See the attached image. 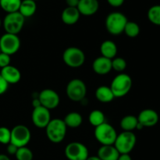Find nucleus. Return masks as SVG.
<instances>
[{
  "instance_id": "nucleus-40",
  "label": "nucleus",
  "mask_w": 160,
  "mask_h": 160,
  "mask_svg": "<svg viewBox=\"0 0 160 160\" xmlns=\"http://www.w3.org/2000/svg\"><path fill=\"white\" fill-rule=\"evenodd\" d=\"M86 160H102L98 155H94V156H88Z\"/></svg>"
},
{
  "instance_id": "nucleus-19",
  "label": "nucleus",
  "mask_w": 160,
  "mask_h": 160,
  "mask_svg": "<svg viewBox=\"0 0 160 160\" xmlns=\"http://www.w3.org/2000/svg\"><path fill=\"white\" fill-rule=\"evenodd\" d=\"M97 155L102 160H117L120 155V152L117 151L113 144L102 145L98 150Z\"/></svg>"
},
{
  "instance_id": "nucleus-39",
  "label": "nucleus",
  "mask_w": 160,
  "mask_h": 160,
  "mask_svg": "<svg viewBox=\"0 0 160 160\" xmlns=\"http://www.w3.org/2000/svg\"><path fill=\"white\" fill-rule=\"evenodd\" d=\"M0 160H11L8 155L5 154H0Z\"/></svg>"
},
{
  "instance_id": "nucleus-32",
  "label": "nucleus",
  "mask_w": 160,
  "mask_h": 160,
  "mask_svg": "<svg viewBox=\"0 0 160 160\" xmlns=\"http://www.w3.org/2000/svg\"><path fill=\"white\" fill-rule=\"evenodd\" d=\"M10 61L11 57L9 55L2 53V52L0 53V67L1 68L9 65L10 64Z\"/></svg>"
},
{
  "instance_id": "nucleus-37",
  "label": "nucleus",
  "mask_w": 160,
  "mask_h": 160,
  "mask_svg": "<svg viewBox=\"0 0 160 160\" xmlns=\"http://www.w3.org/2000/svg\"><path fill=\"white\" fill-rule=\"evenodd\" d=\"M117 160H132L130 154H120Z\"/></svg>"
},
{
  "instance_id": "nucleus-35",
  "label": "nucleus",
  "mask_w": 160,
  "mask_h": 160,
  "mask_svg": "<svg viewBox=\"0 0 160 160\" xmlns=\"http://www.w3.org/2000/svg\"><path fill=\"white\" fill-rule=\"evenodd\" d=\"M125 0H107V3L112 7H120L124 3Z\"/></svg>"
},
{
  "instance_id": "nucleus-26",
  "label": "nucleus",
  "mask_w": 160,
  "mask_h": 160,
  "mask_svg": "<svg viewBox=\"0 0 160 160\" xmlns=\"http://www.w3.org/2000/svg\"><path fill=\"white\" fill-rule=\"evenodd\" d=\"M88 121L91 125L96 127L106 122V117L104 113L100 110H93L89 114Z\"/></svg>"
},
{
  "instance_id": "nucleus-6",
  "label": "nucleus",
  "mask_w": 160,
  "mask_h": 160,
  "mask_svg": "<svg viewBox=\"0 0 160 160\" xmlns=\"http://www.w3.org/2000/svg\"><path fill=\"white\" fill-rule=\"evenodd\" d=\"M66 93L68 98L72 101H81L86 97L87 86L83 80L80 78H73L67 84Z\"/></svg>"
},
{
  "instance_id": "nucleus-27",
  "label": "nucleus",
  "mask_w": 160,
  "mask_h": 160,
  "mask_svg": "<svg viewBox=\"0 0 160 160\" xmlns=\"http://www.w3.org/2000/svg\"><path fill=\"white\" fill-rule=\"evenodd\" d=\"M148 19L153 24L160 26V5H155L149 8Z\"/></svg>"
},
{
  "instance_id": "nucleus-22",
  "label": "nucleus",
  "mask_w": 160,
  "mask_h": 160,
  "mask_svg": "<svg viewBox=\"0 0 160 160\" xmlns=\"http://www.w3.org/2000/svg\"><path fill=\"white\" fill-rule=\"evenodd\" d=\"M37 10V4L34 0H22L19 12L26 18L34 15Z\"/></svg>"
},
{
  "instance_id": "nucleus-1",
  "label": "nucleus",
  "mask_w": 160,
  "mask_h": 160,
  "mask_svg": "<svg viewBox=\"0 0 160 160\" xmlns=\"http://www.w3.org/2000/svg\"><path fill=\"white\" fill-rule=\"evenodd\" d=\"M45 129L48 139L55 144L62 142L67 135V126L63 119H51Z\"/></svg>"
},
{
  "instance_id": "nucleus-21",
  "label": "nucleus",
  "mask_w": 160,
  "mask_h": 160,
  "mask_svg": "<svg viewBox=\"0 0 160 160\" xmlns=\"http://www.w3.org/2000/svg\"><path fill=\"white\" fill-rule=\"evenodd\" d=\"M100 52L102 56L109 59H113L117 54V45L113 41L105 40L100 46Z\"/></svg>"
},
{
  "instance_id": "nucleus-3",
  "label": "nucleus",
  "mask_w": 160,
  "mask_h": 160,
  "mask_svg": "<svg viewBox=\"0 0 160 160\" xmlns=\"http://www.w3.org/2000/svg\"><path fill=\"white\" fill-rule=\"evenodd\" d=\"M132 87V78L128 74L121 73L117 75L112 79L110 88L115 97L126 96Z\"/></svg>"
},
{
  "instance_id": "nucleus-24",
  "label": "nucleus",
  "mask_w": 160,
  "mask_h": 160,
  "mask_svg": "<svg viewBox=\"0 0 160 160\" xmlns=\"http://www.w3.org/2000/svg\"><path fill=\"white\" fill-rule=\"evenodd\" d=\"M138 120L136 116L129 115L122 118L120 121V127L123 131H133L137 129Z\"/></svg>"
},
{
  "instance_id": "nucleus-34",
  "label": "nucleus",
  "mask_w": 160,
  "mask_h": 160,
  "mask_svg": "<svg viewBox=\"0 0 160 160\" xmlns=\"http://www.w3.org/2000/svg\"><path fill=\"white\" fill-rule=\"evenodd\" d=\"M17 149H18V147H17L15 144H12V143H9L7 144V152L9 155H15L17 152Z\"/></svg>"
},
{
  "instance_id": "nucleus-15",
  "label": "nucleus",
  "mask_w": 160,
  "mask_h": 160,
  "mask_svg": "<svg viewBox=\"0 0 160 160\" xmlns=\"http://www.w3.org/2000/svg\"><path fill=\"white\" fill-rule=\"evenodd\" d=\"M92 69L99 75H107L112 70V60L105 56H98L92 63Z\"/></svg>"
},
{
  "instance_id": "nucleus-9",
  "label": "nucleus",
  "mask_w": 160,
  "mask_h": 160,
  "mask_svg": "<svg viewBox=\"0 0 160 160\" xmlns=\"http://www.w3.org/2000/svg\"><path fill=\"white\" fill-rule=\"evenodd\" d=\"M64 153L69 160H86L89 156L88 147L84 144L78 141L70 142L67 144Z\"/></svg>"
},
{
  "instance_id": "nucleus-5",
  "label": "nucleus",
  "mask_w": 160,
  "mask_h": 160,
  "mask_svg": "<svg viewBox=\"0 0 160 160\" xmlns=\"http://www.w3.org/2000/svg\"><path fill=\"white\" fill-rule=\"evenodd\" d=\"M95 137L102 145L114 144L117 136V130L110 124L105 122L95 129Z\"/></svg>"
},
{
  "instance_id": "nucleus-42",
  "label": "nucleus",
  "mask_w": 160,
  "mask_h": 160,
  "mask_svg": "<svg viewBox=\"0 0 160 160\" xmlns=\"http://www.w3.org/2000/svg\"><path fill=\"white\" fill-rule=\"evenodd\" d=\"M0 53H1V50H0Z\"/></svg>"
},
{
  "instance_id": "nucleus-29",
  "label": "nucleus",
  "mask_w": 160,
  "mask_h": 160,
  "mask_svg": "<svg viewBox=\"0 0 160 160\" xmlns=\"http://www.w3.org/2000/svg\"><path fill=\"white\" fill-rule=\"evenodd\" d=\"M15 156L17 160H33L34 155L31 149L28 148L27 146H24L18 147Z\"/></svg>"
},
{
  "instance_id": "nucleus-7",
  "label": "nucleus",
  "mask_w": 160,
  "mask_h": 160,
  "mask_svg": "<svg viewBox=\"0 0 160 160\" xmlns=\"http://www.w3.org/2000/svg\"><path fill=\"white\" fill-rule=\"evenodd\" d=\"M25 17L19 11L7 13L3 20V28L6 33L18 35L23 29Z\"/></svg>"
},
{
  "instance_id": "nucleus-17",
  "label": "nucleus",
  "mask_w": 160,
  "mask_h": 160,
  "mask_svg": "<svg viewBox=\"0 0 160 160\" xmlns=\"http://www.w3.org/2000/svg\"><path fill=\"white\" fill-rule=\"evenodd\" d=\"M0 75L3 77L8 84H16L19 83L21 78V73L17 67L12 65H8L2 67L0 72Z\"/></svg>"
},
{
  "instance_id": "nucleus-23",
  "label": "nucleus",
  "mask_w": 160,
  "mask_h": 160,
  "mask_svg": "<svg viewBox=\"0 0 160 160\" xmlns=\"http://www.w3.org/2000/svg\"><path fill=\"white\" fill-rule=\"evenodd\" d=\"M63 121L67 127L78 128L82 124L83 118L80 113L77 111H71L65 116Z\"/></svg>"
},
{
  "instance_id": "nucleus-8",
  "label": "nucleus",
  "mask_w": 160,
  "mask_h": 160,
  "mask_svg": "<svg viewBox=\"0 0 160 160\" xmlns=\"http://www.w3.org/2000/svg\"><path fill=\"white\" fill-rule=\"evenodd\" d=\"M62 61L68 67L73 68L80 67L85 61V54L78 47H68L62 53Z\"/></svg>"
},
{
  "instance_id": "nucleus-13",
  "label": "nucleus",
  "mask_w": 160,
  "mask_h": 160,
  "mask_svg": "<svg viewBox=\"0 0 160 160\" xmlns=\"http://www.w3.org/2000/svg\"><path fill=\"white\" fill-rule=\"evenodd\" d=\"M51 119L50 110L43 106L34 108L31 115V120L36 127L40 129L45 128Z\"/></svg>"
},
{
  "instance_id": "nucleus-20",
  "label": "nucleus",
  "mask_w": 160,
  "mask_h": 160,
  "mask_svg": "<svg viewBox=\"0 0 160 160\" xmlns=\"http://www.w3.org/2000/svg\"><path fill=\"white\" fill-rule=\"evenodd\" d=\"M95 97L102 103H109L115 98L110 86H100L95 90Z\"/></svg>"
},
{
  "instance_id": "nucleus-10",
  "label": "nucleus",
  "mask_w": 160,
  "mask_h": 160,
  "mask_svg": "<svg viewBox=\"0 0 160 160\" xmlns=\"http://www.w3.org/2000/svg\"><path fill=\"white\" fill-rule=\"evenodd\" d=\"M31 138L29 129L24 125H17L11 130L10 143L17 147H24L28 144Z\"/></svg>"
},
{
  "instance_id": "nucleus-4",
  "label": "nucleus",
  "mask_w": 160,
  "mask_h": 160,
  "mask_svg": "<svg viewBox=\"0 0 160 160\" xmlns=\"http://www.w3.org/2000/svg\"><path fill=\"white\" fill-rule=\"evenodd\" d=\"M137 143V137L133 131H123L117 134L113 145L120 154H130Z\"/></svg>"
},
{
  "instance_id": "nucleus-11",
  "label": "nucleus",
  "mask_w": 160,
  "mask_h": 160,
  "mask_svg": "<svg viewBox=\"0 0 160 160\" xmlns=\"http://www.w3.org/2000/svg\"><path fill=\"white\" fill-rule=\"evenodd\" d=\"M20 47V38L17 35L5 33L0 38V50L2 53L11 55L15 54Z\"/></svg>"
},
{
  "instance_id": "nucleus-41",
  "label": "nucleus",
  "mask_w": 160,
  "mask_h": 160,
  "mask_svg": "<svg viewBox=\"0 0 160 160\" xmlns=\"http://www.w3.org/2000/svg\"><path fill=\"white\" fill-rule=\"evenodd\" d=\"M2 24V20H1V19H0V27H1Z\"/></svg>"
},
{
  "instance_id": "nucleus-33",
  "label": "nucleus",
  "mask_w": 160,
  "mask_h": 160,
  "mask_svg": "<svg viewBox=\"0 0 160 160\" xmlns=\"http://www.w3.org/2000/svg\"><path fill=\"white\" fill-rule=\"evenodd\" d=\"M9 84L3 78V77L0 75V95H2L7 91Z\"/></svg>"
},
{
  "instance_id": "nucleus-12",
  "label": "nucleus",
  "mask_w": 160,
  "mask_h": 160,
  "mask_svg": "<svg viewBox=\"0 0 160 160\" xmlns=\"http://www.w3.org/2000/svg\"><path fill=\"white\" fill-rule=\"evenodd\" d=\"M38 99L42 106L48 110L57 108L60 102L59 94L56 91L52 89H45L41 91L38 95Z\"/></svg>"
},
{
  "instance_id": "nucleus-28",
  "label": "nucleus",
  "mask_w": 160,
  "mask_h": 160,
  "mask_svg": "<svg viewBox=\"0 0 160 160\" xmlns=\"http://www.w3.org/2000/svg\"><path fill=\"white\" fill-rule=\"evenodd\" d=\"M123 32L125 33V35L128 37L135 38L140 33V27H139V25L136 22L129 21L128 20V23L125 25Z\"/></svg>"
},
{
  "instance_id": "nucleus-18",
  "label": "nucleus",
  "mask_w": 160,
  "mask_h": 160,
  "mask_svg": "<svg viewBox=\"0 0 160 160\" xmlns=\"http://www.w3.org/2000/svg\"><path fill=\"white\" fill-rule=\"evenodd\" d=\"M81 14L76 7H67L63 9L61 14L62 21L67 25H73L78 23Z\"/></svg>"
},
{
  "instance_id": "nucleus-25",
  "label": "nucleus",
  "mask_w": 160,
  "mask_h": 160,
  "mask_svg": "<svg viewBox=\"0 0 160 160\" xmlns=\"http://www.w3.org/2000/svg\"><path fill=\"white\" fill-rule=\"evenodd\" d=\"M22 0H0V6L7 13L19 11Z\"/></svg>"
},
{
  "instance_id": "nucleus-36",
  "label": "nucleus",
  "mask_w": 160,
  "mask_h": 160,
  "mask_svg": "<svg viewBox=\"0 0 160 160\" xmlns=\"http://www.w3.org/2000/svg\"><path fill=\"white\" fill-rule=\"evenodd\" d=\"M80 0H66V3L68 7H78Z\"/></svg>"
},
{
  "instance_id": "nucleus-2",
  "label": "nucleus",
  "mask_w": 160,
  "mask_h": 160,
  "mask_svg": "<svg viewBox=\"0 0 160 160\" xmlns=\"http://www.w3.org/2000/svg\"><path fill=\"white\" fill-rule=\"evenodd\" d=\"M128 21V18L123 13L120 12H112L106 17L105 24L108 32L113 35H118L123 32L125 25Z\"/></svg>"
},
{
  "instance_id": "nucleus-14",
  "label": "nucleus",
  "mask_w": 160,
  "mask_h": 160,
  "mask_svg": "<svg viewBox=\"0 0 160 160\" xmlns=\"http://www.w3.org/2000/svg\"><path fill=\"white\" fill-rule=\"evenodd\" d=\"M138 122L143 127H152L159 122V115L153 109H144L138 116Z\"/></svg>"
},
{
  "instance_id": "nucleus-31",
  "label": "nucleus",
  "mask_w": 160,
  "mask_h": 160,
  "mask_svg": "<svg viewBox=\"0 0 160 160\" xmlns=\"http://www.w3.org/2000/svg\"><path fill=\"white\" fill-rule=\"evenodd\" d=\"M11 130L5 126L0 127V143L2 144H8L10 143Z\"/></svg>"
},
{
  "instance_id": "nucleus-16",
  "label": "nucleus",
  "mask_w": 160,
  "mask_h": 160,
  "mask_svg": "<svg viewBox=\"0 0 160 160\" xmlns=\"http://www.w3.org/2000/svg\"><path fill=\"white\" fill-rule=\"evenodd\" d=\"M77 8L81 15L89 17L98 12L99 3L98 0H80Z\"/></svg>"
},
{
  "instance_id": "nucleus-30",
  "label": "nucleus",
  "mask_w": 160,
  "mask_h": 160,
  "mask_svg": "<svg viewBox=\"0 0 160 160\" xmlns=\"http://www.w3.org/2000/svg\"><path fill=\"white\" fill-rule=\"evenodd\" d=\"M127 61L123 57H114L112 59V69L118 72H122L126 69Z\"/></svg>"
},
{
  "instance_id": "nucleus-38",
  "label": "nucleus",
  "mask_w": 160,
  "mask_h": 160,
  "mask_svg": "<svg viewBox=\"0 0 160 160\" xmlns=\"http://www.w3.org/2000/svg\"><path fill=\"white\" fill-rule=\"evenodd\" d=\"M32 105H33V107H34V108H37V107L42 106L40 100H39V99H38V97L37 99H34V100H33Z\"/></svg>"
},
{
  "instance_id": "nucleus-43",
  "label": "nucleus",
  "mask_w": 160,
  "mask_h": 160,
  "mask_svg": "<svg viewBox=\"0 0 160 160\" xmlns=\"http://www.w3.org/2000/svg\"><path fill=\"white\" fill-rule=\"evenodd\" d=\"M34 1H37V0H34Z\"/></svg>"
}]
</instances>
